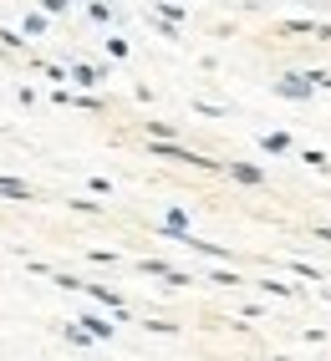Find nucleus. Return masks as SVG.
I'll return each mask as SVG.
<instances>
[{
	"mask_svg": "<svg viewBox=\"0 0 331 361\" xmlns=\"http://www.w3.org/2000/svg\"><path fill=\"white\" fill-rule=\"evenodd\" d=\"M56 102H77V107H102V97H82V92H52Z\"/></svg>",
	"mask_w": 331,
	"mask_h": 361,
	"instance_id": "obj_4",
	"label": "nucleus"
},
{
	"mask_svg": "<svg viewBox=\"0 0 331 361\" xmlns=\"http://www.w3.org/2000/svg\"><path fill=\"white\" fill-rule=\"evenodd\" d=\"M229 178H234V183H260L265 173H260V168H250V163H229Z\"/></svg>",
	"mask_w": 331,
	"mask_h": 361,
	"instance_id": "obj_2",
	"label": "nucleus"
},
{
	"mask_svg": "<svg viewBox=\"0 0 331 361\" xmlns=\"http://www.w3.org/2000/svg\"><path fill=\"white\" fill-rule=\"evenodd\" d=\"M148 137H158V142H169V137H174V128H169V123H148Z\"/></svg>",
	"mask_w": 331,
	"mask_h": 361,
	"instance_id": "obj_6",
	"label": "nucleus"
},
{
	"mask_svg": "<svg viewBox=\"0 0 331 361\" xmlns=\"http://www.w3.org/2000/svg\"><path fill=\"white\" fill-rule=\"evenodd\" d=\"M265 148H270V153H286L291 137H286V133H265Z\"/></svg>",
	"mask_w": 331,
	"mask_h": 361,
	"instance_id": "obj_5",
	"label": "nucleus"
},
{
	"mask_svg": "<svg viewBox=\"0 0 331 361\" xmlns=\"http://www.w3.org/2000/svg\"><path fill=\"white\" fill-rule=\"evenodd\" d=\"M66 341H72V346H87V341H92V336H87L82 326H66Z\"/></svg>",
	"mask_w": 331,
	"mask_h": 361,
	"instance_id": "obj_7",
	"label": "nucleus"
},
{
	"mask_svg": "<svg viewBox=\"0 0 331 361\" xmlns=\"http://www.w3.org/2000/svg\"><path fill=\"white\" fill-rule=\"evenodd\" d=\"M77 326L92 336V341H97V336H102V341H107V336H117V331H112V321H102V316H82Z\"/></svg>",
	"mask_w": 331,
	"mask_h": 361,
	"instance_id": "obj_1",
	"label": "nucleus"
},
{
	"mask_svg": "<svg viewBox=\"0 0 331 361\" xmlns=\"http://www.w3.org/2000/svg\"><path fill=\"white\" fill-rule=\"evenodd\" d=\"M0 194H6V199H31V188L20 178H0Z\"/></svg>",
	"mask_w": 331,
	"mask_h": 361,
	"instance_id": "obj_3",
	"label": "nucleus"
}]
</instances>
